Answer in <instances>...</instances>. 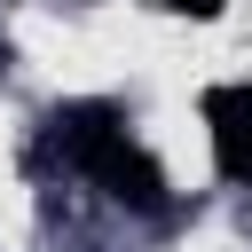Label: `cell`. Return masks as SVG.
Returning a JSON list of instances; mask_svg holds the SVG:
<instances>
[{
	"label": "cell",
	"mask_w": 252,
	"mask_h": 252,
	"mask_svg": "<svg viewBox=\"0 0 252 252\" xmlns=\"http://www.w3.org/2000/svg\"><path fill=\"white\" fill-rule=\"evenodd\" d=\"M134 126H126V110L110 102V94H79V102H55L47 110V126H39V150H32V165H63V173H94L118 142H126Z\"/></svg>",
	"instance_id": "1"
},
{
	"label": "cell",
	"mask_w": 252,
	"mask_h": 252,
	"mask_svg": "<svg viewBox=\"0 0 252 252\" xmlns=\"http://www.w3.org/2000/svg\"><path fill=\"white\" fill-rule=\"evenodd\" d=\"M165 16H189V24H213V16H228V0H158Z\"/></svg>",
	"instance_id": "4"
},
{
	"label": "cell",
	"mask_w": 252,
	"mask_h": 252,
	"mask_svg": "<svg viewBox=\"0 0 252 252\" xmlns=\"http://www.w3.org/2000/svg\"><path fill=\"white\" fill-rule=\"evenodd\" d=\"M87 181H94L110 205H126V213H165V165H158L134 134H126V142H118V150L87 173Z\"/></svg>",
	"instance_id": "3"
},
{
	"label": "cell",
	"mask_w": 252,
	"mask_h": 252,
	"mask_svg": "<svg viewBox=\"0 0 252 252\" xmlns=\"http://www.w3.org/2000/svg\"><path fill=\"white\" fill-rule=\"evenodd\" d=\"M205 142H213V173L252 189V79H220L205 87Z\"/></svg>",
	"instance_id": "2"
},
{
	"label": "cell",
	"mask_w": 252,
	"mask_h": 252,
	"mask_svg": "<svg viewBox=\"0 0 252 252\" xmlns=\"http://www.w3.org/2000/svg\"><path fill=\"white\" fill-rule=\"evenodd\" d=\"M0 55H8V32H0Z\"/></svg>",
	"instance_id": "5"
}]
</instances>
